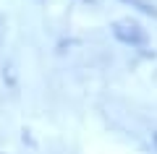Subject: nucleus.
I'll return each mask as SVG.
<instances>
[{"label": "nucleus", "mask_w": 157, "mask_h": 154, "mask_svg": "<svg viewBox=\"0 0 157 154\" xmlns=\"http://www.w3.org/2000/svg\"><path fill=\"white\" fill-rule=\"evenodd\" d=\"M113 34H115L118 42L131 44V47H147V44H149V37H147V32H144V29H141L136 21H131V18L115 21V24H113Z\"/></svg>", "instance_id": "f257e3e1"}]
</instances>
